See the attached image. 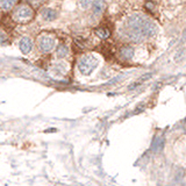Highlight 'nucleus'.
Wrapping results in <instances>:
<instances>
[{
    "label": "nucleus",
    "mask_w": 186,
    "mask_h": 186,
    "mask_svg": "<svg viewBox=\"0 0 186 186\" xmlns=\"http://www.w3.org/2000/svg\"><path fill=\"white\" fill-rule=\"evenodd\" d=\"M123 32L128 40L135 43H140L144 41L145 38L153 36L157 32V28L150 19L142 14L135 13L127 19Z\"/></svg>",
    "instance_id": "obj_1"
},
{
    "label": "nucleus",
    "mask_w": 186,
    "mask_h": 186,
    "mask_svg": "<svg viewBox=\"0 0 186 186\" xmlns=\"http://www.w3.org/2000/svg\"><path fill=\"white\" fill-rule=\"evenodd\" d=\"M57 46V37L53 33H44L38 34L36 37V47L38 51L42 54H50L56 49Z\"/></svg>",
    "instance_id": "obj_2"
},
{
    "label": "nucleus",
    "mask_w": 186,
    "mask_h": 186,
    "mask_svg": "<svg viewBox=\"0 0 186 186\" xmlns=\"http://www.w3.org/2000/svg\"><path fill=\"white\" fill-rule=\"evenodd\" d=\"M99 63H100L99 57L95 54H93V53H90V54L83 55L82 57L79 58L77 68H78L79 72L82 74H84V76H90V74H92V72L98 68Z\"/></svg>",
    "instance_id": "obj_3"
},
{
    "label": "nucleus",
    "mask_w": 186,
    "mask_h": 186,
    "mask_svg": "<svg viewBox=\"0 0 186 186\" xmlns=\"http://www.w3.org/2000/svg\"><path fill=\"white\" fill-rule=\"evenodd\" d=\"M35 11L29 4L18 5L13 8L12 18L17 23H28L34 19Z\"/></svg>",
    "instance_id": "obj_4"
},
{
    "label": "nucleus",
    "mask_w": 186,
    "mask_h": 186,
    "mask_svg": "<svg viewBox=\"0 0 186 186\" xmlns=\"http://www.w3.org/2000/svg\"><path fill=\"white\" fill-rule=\"evenodd\" d=\"M68 71H69V63L65 62L64 59L53 63V65L50 68V73L55 77H62L68 73Z\"/></svg>",
    "instance_id": "obj_5"
},
{
    "label": "nucleus",
    "mask_w": 186,
    "mask_h": 186,
    "mask_svg": "<svg viewBox=\"0 0 186 186\" xmlns=\"http://www.w3.org/2000/svg\"><path fill=\"white\" fill-rule=\"evenodd\" d=\"M34 47V42L33 38L29 36H22L19 41V49L22 54L28 55L29 53H32Z\"/></svg>",
    "instance_id": "obj_6"
},
{
    "label": "nucleus",
    "mask_w": 186,
    "mask_h": 186,
    "mask_svg": "<svg viewBox=\"0 0 186 186\" xmlns=\"http://www.w3.org/2000/svg\"><path fill=\"white\" fill-rule=\"evenodd\" d=\"M41 19L46 22H53L58 18V12L51 7H43L40 12Z\"/></svg>",
    "instance_id": "obj_7"
},
{
    "label": "nucleus",
    "mask_w": 186,
    "mask_h": 186,
    "mask_svg": "<svg viewBox=\"0 0 186 186\" xmlns=\"http://www.w3.org/2000/svg\"><path fill=\"white\" fill-rule=\"evenodd\" d=\"M105 8H106V3L103 0H94V1H92L91 9H92V14L94 17H100L103 13Z\"/></svg>",
    "instance_id": "obj_8"
},
{
    "label": "nucleus",
    "mask_w": 186,
    "mask_h": 186,
    "mask_svg": "<svg viewBox=\"0 0 186 186\" xmlns=\"http://www.w3.org/2000/svg\"><path fill=\"white\" fill-rule=\"evenodd\" d=\"M134 48L130 46H123L121 47L120 51H119V54H120V57L124 61H129V59H132L134 57Z\"/></svg>",
    "instance_id": "obj_9"
},
{
    "label": "nucleus",
    "mask_w": 186,
    "mask_h": 186,
    "mask_svg": "<svg viewBox=\"0 0 186 186\" xmlns=\"http://www.w3.org/2000/svg\"><path fill=\"white\" fill-rule=\"evenodd\" d=\"M17 3L18 0H0V9L3 12H9L15 7Z\"/></svg>",
    "instance_id": "obj_10"
},
{
    "label": "nucleus",
    "mask_w": 186,
    "mask_h": 186,
    "mask_svg": "<svg viewBox=\"0 0 186 186\" xmlns=\"http://www.w3.org/2000/svg\"><path fill=\"white\" fill-rule=\"evenodd\" d=\"M94 33L95 35L99 37V38H101V40H107V38H109V36H111V30H109V28L105 27V26H101V27L95 28Z\"/></svg>",
    "instance_id": "obj_11"
},
{
    "label": "nucleus",
    "mask_w": 186,
    "mask_h": 186,
    "mask_svg": "<svg viewBox=\"0 0 186 186\" xmlns=\"http://www.w3.org/2000/svg\"><path fill=\"white\" fill-rule=\"evenodd\" d=\"M69 54H70V49H69V47L66 46L65 43H61V44L58 46L57 49H56V56H57L59 59L65 58Z\"/></svg>",
    "instance_id": "obj_12"
},
{
    "label": "nucleus",
    "mask_w": 186,
    "mask_h": 186,
    "mask_svg": "<svg viewBox=\"0 0 186 186\" xmlns=\"http://www.w3.org/2000/svg\"><path fill=\"white\" fill-rule=\"evenodd\" d=\"M156 7H157V5H156V3L153 1V0H148V1H145L144 8L147 9V11H149V12L153 13L155 12V9H156Z\"/></svg>",
    "instance_id": "obj_13"
},
{
    "label": "nucleus",
    "mask_w": 186,
    "mask_h": 186,
    "mask_svg": "<svg viewBox=\"0 0 186 186\" xmlns=\"http://www.w3.org/2000/svg\"><path fill=\"white\" fill-rule=\"evenodd\" d=\"M47 0H29V4L33 8H38L46 3Z\"/></svg>",
    "instance_id": "obj_14"
},
{
    "label": "nucleus",
    "mask_w": 186,
    "mask_h": 186,
    "mask_svg": "<svg viewBox=\"0 0 186 186\" xmlns=\"http://www.w3.org/2000/svg\"><path fill=\"white\" fill-rule=\"evenodd\" d=\"M92 5V0H79V6L83 9L90 8Z\"/></svg>",
    "instance_id": "obj_15"
},
{
    "label": "nucleus",
    "mask_w": 186,
    "mask_h": 186,
    "mask_svg": "<svg viewBox=\"0 0 186 186\" xmlns=\"http://www.w3.org/2000/svg\"><path fill=\"white\" fill-rule=\"evenodd\" d=\"M163 138H159V141H158V137L155 140V143H153V149L156 150V151H159L162 148H163Z\"/></svg>",
    "instance_id": "obj_16"
}]
</instances>
